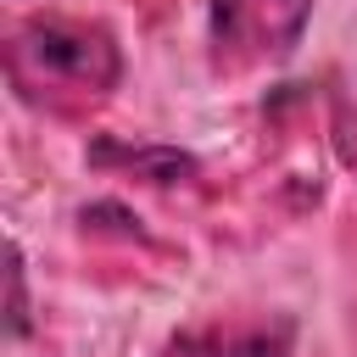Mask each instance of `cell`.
I'll use <instances>...</instances> for the list:
<instances>
[{"label":"cell","mask_w":357,"mask_h":357,"mask_svg":"<svg viewBox=\"0 0 357 357\" xmlns=\"http://www.w3.org/2000/svg\"><path fill=\"white\" fill-rule=\"evenodd\" d=\"M89 167L134 173L139 184H190L201 178V162L178 145H123V139H89Z\"/></svg>","instance_id":"obj_4"},{"label":"cell","mask_w":357,"mask_h":357,"mask_svg":"<svg viewBox=\"0 0 357 357\" xmlns=\"http://www.w3.org/2000/svg\"><path fill=\"white\" fill-rule=\"evenodd\" d=\"M6 329L11 340H22L33 329V307H28V268H22V245H11L6 257Z\"/></svg>","instance_id":"obj_5"},{"label":"cell","mask_w":357,"mask_h":357,"mask_svg":"<svg viewBox=\"0 0 357 357\" xmlns=\"http://www.w3.org/2000/svg\"><path fill=\"white\" fill-rule=\"evenodd\" d=\"M290 351H296V324L284 312L195 324L162 346V357H290Z\"/></svg>","instance_id":"obj_3"},{"label":"cell","mask_w":357,"mask_h":357,"mask_svg":"<svg viewBox=\"0 0 357 357\" xmlns=\"http://www.w3.org/2000/svg\"><path fill=\"white\" fill-rule=\"evenodd\" d=\"M312 22V0H212L206 39H212V73H257L284 61Z\"/></svg>","instance_id":"obj_2"},{"label":"cell","mask_w":357,"mask_h":357,"mask_svg":"<svg viewBox=\"0 0 357 357\" xmlns=\"http://www.w3.org/2000/svg\"><path fill=\"white\" fill-rule=\"evenodd\" d=\"M78 223L84 229H112V234H123V240H139V218L128 212V206H117V201H95V206H84L78 212Z\"/></svg>","instance_id":"obj_6"},{"label":"cell","mask_w":357,"mask_h":357,"mask_svg":"<svg viewBox=\"0 0 357 357\" xmlns=\"http://www.w3.org/2000/svg\"><path fill=\"white\" fill-rule=\"evenodd\" d=\"M6 78L28 106L100 100L123 78V50L100 22L84 17H28L6 39Z\"/></svg>","instance_id":"obj_1"}]
</instances>
